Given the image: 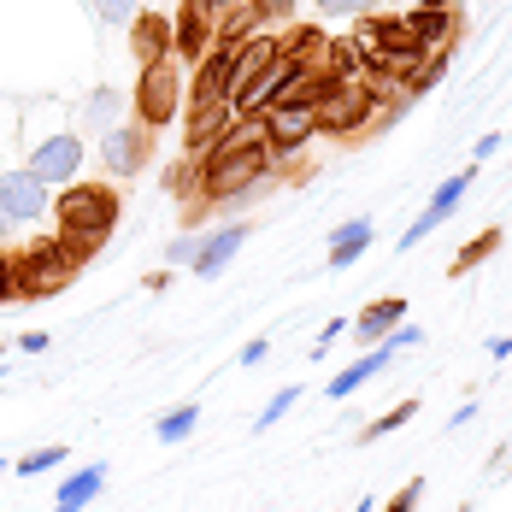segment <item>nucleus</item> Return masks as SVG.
<instances>
[{"mask_svg":"<svg viewBox=\"0 0 512 512\" xmlns=\"http://www.w3.org/2000/svg\"><path fill=\"white\" fill-rule=\"evenodd\" d=\"M401 18H407V30L430 53H448L460 42V12H454V6H407Z\"/></svg>","mask_w":512,"mask_h":512,"instance_id":"dca6fc26","label":"nucleus"},{"mask_svg":"<svg viewBox=\"0 0 512 512\" xmlns=\"http://www.w3.org/2000/svg\"><path fill=\"white\" fill-rule=\"evenodd\" d=\"M130 59H136V71H148V65H159V59H171V12L142 6V12L130 18Z\"/></svg>","mask_w":512,"mask_h":512,"instance_id":"ddd939ff","label":"nucleus"},{"mask_svg":"<svg viewBox=\"0 0 512 512\" xmlns=\"http://www.w3.org/2000/svg\"><path fill=\"white\" fill-rule=\"evenodd\" d=\"M501 236H507V230H483L477 242H465L460 254H454V265H448V271H454V277H465L471 265H483V259H495V254H501Z\"/></svg>","mask_w":512,"mask_h":512,"instance_id":"393cba45","label":"nucleus"},{"mask_svg":"<svg viewBox=\"0 0 512 512\" xmlns=\"http://www.w3.org/2000/svg\"><path fill=\"white\" fill-rule=\"evenodd\" d=\"M0 212H6L12 230H18V224H42L53 212V189L30 171V165H12V171H0Z\"/></svg>","mask_w":512,"mask_h":512,"instance_id":"6e6552de","label":"nucleus"},{"mask_svg":"<svg viewBox=\"0 0 512 512\" xmlns=\"http://www.w3.org/2000/svg\"><path fill=\"white\" fill-rule=\"evenodd\" d=\"M142 289H148V295H159V289H171V271H154V277H142Z\"/></svg>","mask_w":512,"mask_h":512,"instance_id":"a19ab883","label":"nucleus"},{"mask_svg":"<svg viewBox=\"0 0 512 512\" xmlns=\"http://www.w3.org/2000/svg\"><path fill=\"white\" fill-rule=\"evenodd\" d=\"M412 412H418V401H401V407H389L383 418H365V424L354 430V442H359V448H371L377 436H395L401 424H412Z\"/></svg>","mask_w":512,"mask_h":512,"instance_id":"b1692460","label":"nucleus"},{"mask_svg":"<svg viewBox=\"0 0 512 512\" xmlns=\"http://www.w3.org/2000/svg\"><path fill=\"white\" fill-rule=\"evenodd\" d=\"M418 501H424V477H412V483H401V489L389 495V507H383V512H418Z\"/></svg>","mask_w":512,"mask_h":512,"instance_id":"473e14b6","label":"nucleus"},{"mask_svg":"<svg viewBox=\"0 0 512 512\" xmlns=\"http://www.w3.org/2000/svg\"><path fill=\"white\" fill-rule=\"evenodd\" d=\"M248 242V224H224V230H212V236H201V254H195V277H218L230 259H236V248Z\"/></svg>","mask_w":512,"mask_h":512,"instance_id":"a211bd4d","label":"nucleus"},{"mask_svg":"<svg viewBox=\"0 0 512 512\" xmlns=\"http://www.w3.org/2000/svg\"><path fill=\"white\" fill-rule=\"evenodd\" d=\"M230 71H236V48L212 42V48H206V59L195 65V77H189V106L230 101Z\"/></svg>","mask_w":512,"mask_h":512,"instance_id":"4468645a","label":"nucleus"},{"mask_svg":"<svg viewBox=\"0 0 512 512\" xmlns=\"http://www.w3.org/2000/svg\"><path fill=\"white\" fill-rule=\"evenodd\" d=\"M106 471H112L106 460H89L83 471H71V477L59 483V495H53V507H59V512H83V507H89V501H95V495L106 489Z\"/></svg>","mask_w":512,"mask_h":512,"instance_id":"aec40b11","label":"nucleus"},{"mask_svg":"<svg viewBox=\"0 0 512 512\" xmlns=\"http://www.w3.org/2000/svg\"><path fill=\"white\" fill-rule=\"evenodd\" d=\"M165 189H171V195H177V201H189V195H195V189H201V159H177V165H165Z\"/></svg>","mask_w":512,"mask_h":512,"instance_id":"bb28decb","label":"nucleus"},{"mask_svg":"<svg viewBox=\"0 0 512 512\" xmlns=\"http://www.w3.org/2000/svg\"><path fill=\"white\" fill-rule=\"evenodd\" d=\"M6 471H12V460H0V477H6Z\"/></svg>","mask_w":512,"mask_h":512,"instance_id":"a18cd8bd","label":"nucleus"},{"mask_svg":"<svg viewBox=\"0 0 512 512\" xmlns=\"http://www.w3.org/2000/svg\"><path fill=\"white\" fill-rule=\"evenodd\" d=\"M259 130H265V148H271V165L289 154H301L307 142H318V106L312 101H277L259 112Z\"/></svg>","mask_w":512,"mask_h":512,"instance_id":"423d86ee","label":"nucleus"},{"mask_svg":"<svg viewBox=\"0 0 512 512\" xmlns=\"http://www.w3.org/2000/svg\"><path fill=\"white\" fill-rule=\"evenodd\" d=\"M24 301V271H18V254H0V307H18Z\"/></svg>","mask_w":512,"mask_h":512,"instance_id":"c756f323","label":"nucleus"},{"mask_svg":"<svg viewBox=\"0 0 512 512\" xmlns=\"http://www.w3.org/2000/svg\"><path fill=\"white\" fill-rule=\"evenodd\" d=\"M418 342H424V330H412V324H395L383 348H389V354H407V348H418Z\"/></svg>","mask_w":512,"mask_h":512,"instance_id":"c9c22d12","label":"nucleus"},{"mask_svg":"<svg viewBox=\"0 0 512 512\" xmlns=\"http://www.w3.org/2000/svg\"><path fill=\"white\" fill-rule=\"evenodd\" d=\"M501 142H507V136H495V130H489V136H477V142H471V165H477V159H489V154H501Z\"/></svg>","mask_w":512,"mask_h":512,"instance_id":"4c0bfd02","label":"nucleus"},{"mask_svg":"<svg viewBox=\"0 0 512 512\" xmlns=\"http://www.w3.org/2000/svg\"><path fill=\"white\" fill-rule=\"evenodd\" d=\"M0 377H12V371H6V365H0Z\"/></svg>","mask_w":512,"mask_h":512,"instance_id":"09e8293b","label":"nucleus"},{"mask_svg":"<svg viewBox=\"0 0 512 512\" xmlns=\"http://www.w3.org/2000/svg\"><path fill=\"white\" fill-rule=\"evenodd\" d=\"M236 130V106L218 101V106H189V130H183V154L201 159L212 154V142H224Z\"/></svg>","mask_w":512,"mask_h":512,"instance_id":"2eb2a0df","label":"nucleus"},{"mask_svg":"<svg viewBox=\"0 0 512 512\" xmlns=\"http://www.w3.org/2000/svg\"><path fill=\"white\" fill-rule=\"evenodd\" d=\"M277 59H283V36H271V30H254V36L236 48V71H230V106L242 101V95L254 89L259 77L277 65Z\"/></svg>","mask_w":512,"mask_h":512,"instance_id":"f8f14e48","label":"nucleus"},{"mask_svg":"<svg viewBox=\"0 0 512 512\" xmlns=\"http://www.w3.org/2000/svg\"><path fill=\"white\" fill-rule=\"evenodd\" d=\"M295 401H301V383H283V389H277V395H271V401L259 407L254 430H271V424H283V412L295 407Z\"/></svg>","mask_w":512,"mask_h":512,"instance_id":"c85d7f7f","label":"nucleus"},{"mask_svg":"<svg viewBox=\"0 0 512 512\" xmlns=\"http://www.w3.org/2000/svg\"><path fill=\"white\" fill-rule=\"evenodd\" d=\"M130 112H136V124L165 130V124L183 112V65H177V59H159V65H148V71H136Z\"/></svg>","mask_w":512,"mask_h":512,"instance_id":"39448f33","label":"nucleus"},{"mask_svg":"<svg viewBox=\"0 0 512 512\" xmlns=\"http://www.w3.org/2000/svg\"><path fill=\"white\" fill-rule=\"evenodd\" d=\"M212 36H218V18L206 12V0H177V12H171V59L201 65Z\"/></svg>","mask_w":512,"mask_h":512,"instance_id":"9d476101","label":"nucleus"},{"mask_svg":"<svg viewBox=\"0 0 512 512\" xmlns=\"http://www.w3.org/2000/svg\"><path fill=\"white\" fill-rule=\"evenodd\" d=\"M101 165H106V177H118V183L124 177H142L154 165V130L136 124V118L130 124H112L101 136Z\"/></svg>","mask_w":512,"mask_h":512,"instance_id":"1a4fd4ad","label":"nucleus"},{"mask_svg":"<svg viewBox=\"0 0 512 512\" xmlns=\"http://www.w3.org/2000/svg\"><path fill=\"white\" fill-rule=\"evenodd\" d=\"M65 465V448L53 442V448H36V454H24V460H12V477H48Z\"/></svg>","mask_w":512,"mask_h":512,"instance_id":"cd10ccee","label":"nucleus"},{"mask_svg":"<svg viewBox=\"0 0 512 512\" xmlns=\"http://www.w3.org/2000/svg\"><path fill=\"white\" fill-rule=\"evenodd\" d=\"M324 48H330V36H324L318 24H301V30H289V36H283V53H295V59H312V65L324 59Z\"/></svg>","mask_w":512,"mask_h":512,"instance_id":"a878e982","label":"nucleus"},{"mask_svg":"<svg viewBox=\"0 0 512 512\" xmlns=\"http://www.w3.org/2000/svg\"><path fill=\"white\" fill-rule=\"evenodd\" d=\"M389 365H395V354H389V348L377 342V348H365V354H359L354 365L342 371V377H330V383H324V395H330V401H348V395H354L359 383H371V377H383Z\"/></svg>","mask_w":512,"mask_h":512,"instance_id":"6ab92c4d","label":"nucleus"},{"mask_svg":"<svg viewBox=\"0 0 512 512\" xmlns=\"http://www.w3.org/2000/svg\"><path fill=\"white\" fill-rule=\"evenodd\" d=\"M312 6H318L324 18H365L377 0H312Z\"/></svg>","mask_w":512,"mask_h":512,"instance_id":"2f4dec72","label":"nucleus"},{"mask_svg":"<svg viewBox=\"0 0 512 512\" xmlns=\"http://www.w3.org/2000/svg\"><path fill=\"white\" fill-rule=\"evenodd\" d=\"M195 424H201V407H195V401H183V407H171V412L154 424V442L177 448V442H189V436H195Z\"/></svg>","mask_w":512,"mask_h":512,"instance_id":"5701e85b","label":"nucleus"},{"mask_svg":"<svg viewBox=\"0 0 512 512\" xmlns=\"http://www.w3.org/2000/svg\"><path fill=\"white\" fill-rule=\"evenodd\" d=\"M95 12H101L106 24H130L142 12V0H95Z\"/></svg>","mask_w":512,"mask_h":512,"instance_id":"f704fd0d","label":"nucleus"},{"mask_svg":"<svg viewBox=\"0 0 512 512\" xmlns=\"http://www.w3.org/2000/svg\"><path fill=\"white\" fill-rule=\"evenodd\" d=\"M271 354V342H265V336H254V342H248V348H242V365H259V359Z\"/></svg>","mask_w":512,"mask_h":512,"instance_id":"ea45409f","label":"nucleus"},{"mask_svg":"<svg viewBox=\"0 0 512 512\" xmlns=\"http://www.w3.org/2000/svg\"><path fill=\"white\" fill-rule=\"evenodd\" d=\"M354 512H371V501H359V507H354Z\"/></svg>","mask_w":512,"mask_h":512,"instance_id":"49530a36","label":"nucleus"},{"mask_svg":"<svg viewBox=\"0 0 512 512\" xmlns=\"http://www.w3.org/2000/svg\"><path fill=\"white\" fill-rule=\"evenodd\" d=\"M124 101H130V95H124V89H95V95H83V106H77V118H83V130H95V136H106V130H112V124H118V112H124Z\"/></svg>","mask_w":512,"mask_h":512,"instance_id":"4be33fe9","label":"nucleus"},{"mask_svg":"<svg viewBox=\"0 0 512 512\" xmlns=\"http://www.w3.org/2000/svg\"><path fill=\"white\" fill-rule=\"evenodd\" d=\"M271 171V148L259 118H236V130L224 142H212V154H201V201L224 206L236 195H254V183Z\"/></svg>","mask_w":512,"mask_h":512,"instance_id":"f257e3e1","label":"nucleus"},{"mask_svg":"<svg viewBox=\"0 0 512 512\" xmlns=\"http://www.w3.org/2000/svg\"><path fill=\"white\" fill-rule=\"evenodd\" d=\"M377 83L371 77H348L330 101L318 106V136L324 142H348V136H365L371 124H377Z\"/></svg>","mask_w":512,"mask_h":512,"instance_id":"20e7f679","label":"nucleus"},{"mask_svg":"<svg viewBox=\"0 0 512 512\" xmlns=\"http://www.w3.org/2000/svg\"><path fill=\"white\" fill-rule=\"evenodd\" d=\"M18 348H24V354H48V330H24Z\"/></svg>","mask_w":512,"mask_h":512,"instance_id":"58836bf2","label":"nucleus"},{"mask_svg":"<svg viewBox=\"0 0 512 512\" xmlns=\"http://www.w3.org/2000/svg\"><path fill=\"white\" fill-rule=\"evenodd\" d=\"M371 242H377V224H371V218H348L342 230H330V271H348V265H359Z\"/></svg>","mask_w":512,"mask_h":512,"instance_id":"412c9836","label":"nucleus"},{"mask_svg":"<svg viewBox=\"0 0 512 512\" xmlns=\"http://www.w3.org/2000/svg\"><path fill=\"white\" fill-rule=\"evenodd\" d=\"M6 230H12V224H6V212H0V236H6Z\"/></svg>","mask_w":512,"mask_h":512,"instance_id":"c03bdc74","label":"nucleus"},{"mask_svg":"<svg viewBox=\"0 0 512 512\" xmlns=\"http://www.w3.org/2000/svg\"><path fill=\"white\" fill-rule=\"evenodd\" d=\"M412 6H454V0H412Z\"/></svg>","mask_w":512,"mask_h":512,"instance_id":"37998d69","label":"nucleus"},{"mask_svg":"<svg viewBox=\"0 0 512 512\" xmlns=\"http://www.w3.org/2000/svg\"><path fill=\"white\" fill-rule=\"evenodd\" d=\"M471 183H477V165H471V171H460V177H448V183H442V189L430 195V206H424V212L412 218L407 236H401V254H412V248H418V242H424L430 230H442V224H448V218L460 212V201L471 195Z\"/></svg>","mask_w":512,"mask_h":512,"instance_id":"9b49d317","label":"nucleus"},{"mask_svg":"<svg viewBox=\"0 0 512 512\" xmlns=\"http://www.w3.org/2000/svg\"><path fill=\"white\" fill-rule=\"evenodd\" d=\"M395 324H407V301H401V295H383V301H371V307L348 324V336H354L359 348H377V342H389Z\"/></svg>","mask_w":512,"mask_h":512,"instance_id":"f3484780","label":"nucleus"},{"mask_svg":"<svg viewBox=\"0 0 512 512\" xmlns=\"http://www.w3.org/2000/svg\"><path fill=\"white\" fill-rule=\"evenodd\" d=\"M230 6H242V0H206V12H212V18H224Z\"/></svg>","mask_w":512,"mask_h":512,"instance_id":"79ce46f5","label":"nucleus"},{"mask_svg":"<svg viewBox=\"0 0 512 512\" xmlns=\"http://www.w3.org/2000/svg\"><path fill=\"white\" fill-rule=\"evenodd\" d=\"M195 254H201V236L195 230H183V236L165 242V265H195Z\"/></svg>","mask_w":512,"mask_h":512,"instance_id":"7c9ffc66","label":"nucleus"},{"mask_svg":"<svg viewBox=\"0 0 512 512\" xmlns=\"http://www.w3.org/2000/svg\"><path fill=\"white\" fill-rule=\"evenodd\" d=\"M30 148V171L48 183V189H65V183H77L83 177V159H89V142L77 136V130H53V136H30L24 142Z\"/></svg>","mask_w":512,"mask_h":512,"instance_id":"0eeeda50","label":"nucleus"},{"mask_svg":"<svg viewBox=\"0 0 512 512\" xmlns=\"http://www.w3.org/2000/svg\"><path fill=\"white\" fill-rule=\"evenodd\" d=\"M89 248L83 242H65V236H48V242H30L18 248V271H24V301H42V295H59L77 271H83Z\"/></svg>","mask_w":512,"mask_h":512,"instance_id":"7ed1b4c3","label":"nucleus"},{"mask_svg":"<svg viewBox=\"0 0 512 512\" xmlns=\"http://www.w3.org/2000/svg\"><path fill=\"white\" fill-rule=\"evenodd\" d=\"M336 336H348V318H330V324L318 330V342H312V354H330V342H336Z\"/></svg>","mask_w":512,"mask_h":512,"instance_id":"e433bc0d","label":"nucleus"},{"mask_svg":"<svg viewBox=\"0 0 512 512\" xmlns=\"http://www.w3.org/2000/svg\"><path fill=\"white\" fill-rule=\"evenodd\" d=\"M142 6H165V0H142Z\"/></svg>","mask_w":512,"mask_h":512,"instance_id":"de8ad7c7","label":"nucleus"},{"mask_svg":"<svg viewBox=\"0 0 512 512\" xmlns=\"http://www.w3.org/2000/svg\"><path fill=\"white\" fill-rule=\"evenodd\" d=\"M118 218H124V195L112 183H65L53 195V224L65 242H83L89 254H101L106 242L118 236Z\"/></svg>","mask_w":512,"mask_h":512,"instance_id":"f03ea898","label":"nucleus"},{"mask_svg":"<svg viewBox=\"0 0 512 512\" xmlns=\"http://www.w3.org/2000/svg\"><path fill=\"white\" fill-rule=\"evenodd\" d=\"M259 12V24H289L295 18V0H248Z\"/></svg>","mask_w":512,"mask_h":512,"instance_id":"72a5a7b5","label":"nucleus"}]
</instances>
